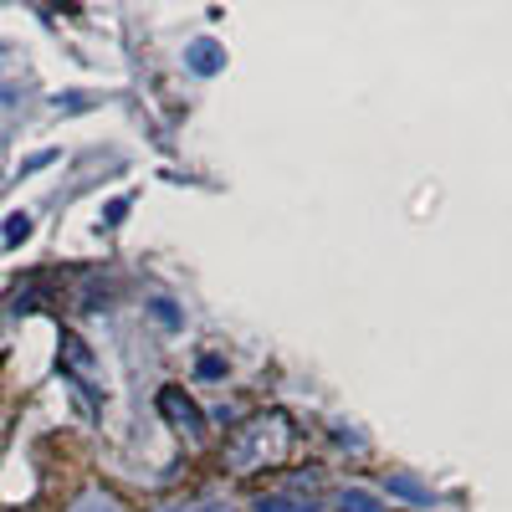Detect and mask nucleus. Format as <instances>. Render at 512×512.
<instances>
[{
	"label": "nucleus",
	"mask_w": 512,
	"mask_h": 512,
	"mask_svg": "<svg viewBox=\"0 0 512 512\" xmlns=\"http://www.w3.org/2000/svg\"><path fill=\"white\" fill-rule=\"evenodd\" d=\"M287 446H292L287 420L282 415H267V420L246 425V431H236V441H231L226 456H231L236 472H262V466H272V461L287 456Z\"/></svg>",
	"instance_id": "f257e3e1"
},
{
	"label": "nucleus",
	"mask_w": 512,
	"mask_h": 512,
	"mask_svg": "<svg viewBox=\"0 0 512 512\" xmlns=\"http://www.w3.org/2000/svg\"><path fill=\"white\" fill-rule=\"evenodd\" d=\"M185 62H190V72L210 77V72L226 67V47H221V41H210V36H200V41H190V47H185Z\"/></svg>",
	"instance_id": "f03ea898"
},
{
	"label": "nucleus",
	"mask_w": 512,
	"mask_h": 512,
	"mask_svg": "<svg viewBox=\"0 0 512 512\" xmlns=\"http://www.w3.org/2000/svg\"><path fill=\"white\" fill-rule=\"evenodd\" d=\"M159 410L175 420V425H185V431H200V410H195L180 390H164V395H159Z\"/></svg>",
	"instance_id": "7ed1b4c3"
},
{
	"label": "nucleus",
	"mask_w": 512,
	"mask_h": 512,
	"mask_svg": "<svg viewBox=\"0 0 512 512\" xmlns=\"http://www.w3.org/2000/svg\"><path fill=\"white\" fill-rule=\"evenodd\" d=\"M333 507H338V512H384L379 497H374V492H359V487H344Z\"/></svg>",
	"instance_id": "20e7f679"
},
{
	"label": "nucleus",
	"mask_w": 512,
	"mask_h": 512,
	"mask_svg": "<svg viewBox=\"0 0 512 512\" xmlns=\"http://www.w3.org/2000/svg\"><path fill=\"white\" fill-rule=\"evenodd\" d=\"M256 512H318V507H313V502H297V497L272 492V497H256Z\"/></svg>",
	"instance_id": "39448f33"
},
{
	"label": "nucleus",
	"mask_w": 512,
	"mask_h": 512,
	"mask_svg": "<svg viewBox=\"0 0 512 512\" xmlns=\"http://www.w3.org/2000/svg\"><path fill=\"white\" fill-rule=\"evenodd\" d=\"M390 492H395V497H410V502H431V487H420V482L405 477V472L390 477Z\"/></svg>",
	"instance_id": "423d86ee"
},
{
	"label": "nucleus",
	"mask_w": 512,
	"mask_h": 512,
	"mask_svg": "<svg viewBox=\"0 0 512 512\" xmlns=\"http://www.w3.org/2000/svg\"><path fill=\"white\" fill-rule=\"evenodd\" d=\"M31 236V216H26V210H11V216H6V241L16 246V241H26Z\"/></svg>",
	"instance_id": "0eeeda50"
},
{
	"label": "nucleus",
	"mask_w": 512,
	"mask_h": 512,
	"mask_svg": "<svg viewBox=\"0 0 512 512\" xmlns=\"http://www.w3.org/2000/svg\"><path fill=\"white\" fill-rule=\"evenodd\" d=\"M72 512H123V507H118L113 497H103V492H88V497H82Z\"/></svg>",
	"instance_id": "6e6552de"
},
{
	"label": "nucleus",
	"mask_w": 512,
	"mask_h": 512,
	"mask_svg": "<svg viewBox=\"0 0 512 512\" xmlns=\"http://www.w3.org/2000/svg\"><path fill=\"white\" fill-rule=\"evenodd\" d=\"M159 512H231L226 502H190V507H159Z\"/></svg>",
	"instance_id": "1a4fd4ad"
},
{
	"label": "nucleus",
	"mask_w": 512,
	"mask_h": 512,
	"mask_svg": "<svg viewBox=\"0 0 512 512\" xmlns=\"http://www.w3.org/2000/svg\"><path fill=\"white\" fill-rule=\"evenodd\" d=\"M154 318H159V323H169V328H175V323H180V318H175V308H169V303H164V297H159V303H154Z\"/></svg>",
	"instance_id": "9d476101"
}]
</instances>
